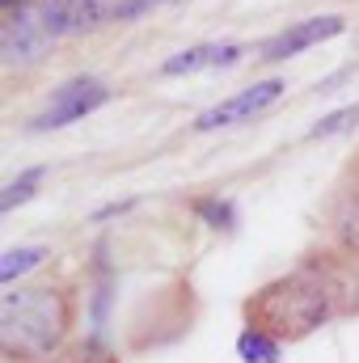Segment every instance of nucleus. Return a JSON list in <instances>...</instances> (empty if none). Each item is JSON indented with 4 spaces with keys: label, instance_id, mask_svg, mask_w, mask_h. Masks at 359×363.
I'll list each match as a JSON object with an SVG mask.
<instances>
[{
    "label": "nucleus",
    "instance_id": "obj_11",
    "mask_svg": "<svg viewBox=\"0 0 359 363\" xmlns=\"http://www.w3.org/2000/svg\"><path fill=\"white\" fill-rule=\"evenodd\" d=\"M43 258H47V250H38V245H30V250H4V258H0V279H4V283H17L21 274L34 271Z\"/></svg>",
    "mask_w": 359,
    "mask_h": 363
},
{
    "label": "nucleus",
    "instance_id": "obj_13",
    "mask_svg": "<svg viewBox=\"0 0 359 363\" xmlns=\"http://www.w3.org/2000/svg\"><path fill=\"white\" fill-rule=\"evenodd\" d=\"M211 228H233V203H224V199H194L190 203Z\"/></svg>",
    "mask_w": 359,
    "mask_h": 363
},
{
    "label": "nucleus",
    "instance_id": "obj_4",
    "mask_svg": "<svg viewBox=\"0 0 359 363\" xmlns=\"http://www.w3.org/2000/svg\"><path fill=\"white\" fill-rule=\"evenodd\" d=\"M106 101H110V89H106L101 81H93V77H77V81H68L64 89L51 93L47 110H43L30 127H34V131L68 127V123H77V118L93 114V110H97V106H106Z\"/></svg>",
    "mask_w": 359,
    "mask_h": 363
},
{
    "label": "nucleus",
    "instance_id": "obj_15",
    "mask_svg": "<svg viewBox=\"0 0 359 363\" xmlns=\"http://www.w3.org/2000/svg\"><path fill=\"white\" fill-rule=\"evenodd\" d=\"M157 4H165V0H114V13H110V21H136V17L153 13Z\"/></svg>",
    "mask_w": 359,
    "mask_h": 363
},
{
    "label": "nucleus",
    "instance_id": "obj_3",
    "mask_svg": "<svg viewBox=\"0 0 359 363\" xmlns=\"http://www.w3.org/2000/svg\"><path fill=\"white\" fill-rule=\"evenodd\" d=\"M326 228H330L334 250L359 262V152L347 161L338 186L326 199Z\"/></svg>",
    "mask_w": 359,
    "mask_h": 363
},
{
    "label": "nucleus",
    "instance_id": "obj_2",
    "mask_svg": "<svg viewBox=\"0 0 359 363\" xmlns=\"http://www.w3.org/2000/svg\"><path fill=\"white\" fill-rule=\"evenodd\" d=\"M81 300L68 283H30L9 287L0 300V355L4 363L55 359L77 330Z\"/></svg>",
    "mask_w": 359,
    "mask_h": 363
},
{
    "label": "nucleus",
    "instance_id": "obj_7",
    "mask_svg": "<svg viewBox=\"0 0 359 363\" xmlns=\"http://www.w3.org/2000/svg\"><path fill=\"white\" fill-rule=\"evenodd\" d=\"M334 34H343V17H338V13H321V17L296 21V26H287L283 34L267 38L258 55H263L267 64H275V60H292V55H300V51H309V47L334 38Z\"/></svg>",
    "mask_w": 359,
    "mask_h": 363
},
{
    "label": "nucleus",
    "instance_id": "obj_14",
    "mask_svg": "<svg viewBox=\"0 0 359 363\" xmlns=\"http://www.w3.org/2000/svg\"><path fill=\"white\" fill-rule=\"evenodd\" d=\"M355 123H359V106H343V110H334L330 118L313 123V127H309V135H313V140H321V135H334V131H343V127H355Z\"/></svg>",
    "mask_w": 359,
    "mask_h": 363
},
{
    "label": "nucleus",
    "instance_id": "obj_8",
    "mask_svg": "<svg viewBox=\"0 0 359 363\" xmlns=\"http://www.w3.org/2000/svg\"><path fill=\"white\" fill-rule=\"evenodd\" d=\"M237 55H241V47H237V43H224V47H216V43H199V47H190V51L170 55V60L161 64V72H165V77H178V72L207 68V64H233Z\"/></svg>",
    "mask_w": 359,
    "mask_h": 363
},
{
    "label": "nucleus",
    "instance_id": "obj_6",
    "mask_svg": "<svg viewBox=\"0 0 359 363\" xmlns=\"http://www.w3.org/2000/svg\"><path fill=\"white\" fill-rule=\"evenodd\" d=\"M283 89H287V81H279V77L254 81L250 89H241L237 97H228V101L211 106L207 114H199V118H194V131H216V127H233V123H241V118H254V114L267 110L270 101H279Z\"/></svg>",
    "mask_w": 359,
    "mask_h": 363
},
{
    "label": "nucleus",
    "instance_id": "obj_12",
    "mask_svg": "<svg viewBox=\"0 0 359 363\" xmlns=\"http://www.w3.org/2000/svg\"><path fill=\"white\" fill-rule=\"evenodd\" d=\"M43 174H47V169H26V174H17V178L4 186V199H0V207H4V211H13L17 203H26V199H30V194L38 190Z\"/></svg>",
    "mask_w": 359,
    "mask_h": 363
},
{
    "label": "nucleus",
    "instance_id": "obj_9",
    "mask_svg": "<svg viewBox=\"0 0 359 363\" xmlns=\"http://www.w3.org/2000/svg\"><path fill=\"white\" fill-rule=\"evenodd\" d=\"M237 355H241V363H279L283 359V342L245 325L241 338H237Z\"/></svg>",
    "mask_w": 359,
    "mask_h": 363
},
{
    "label": "nucleus",
    "instance_id": "obj_16",
    "mask_svg": "<svg viewBox=\"0 0 359 363\" xmlns=\"http://www.w3.org/2000/svg\"><path fill=\"white\" fill-rule=\"evenodd\" d=\"M4 4V13H21V0H0Z\"/></svg>",
    "mask_w": 359,
    "mask_h": 363
},
{
    "label": "nucleus",
    "instance_id": "obj_5",
    "mask_svg": "<svg viewBox=\"0 0 359 363\" xmlns=\"http://www.w3.org/2000/svg\"><path fill=\"white\" fill-rule=\"evenodd\" d=\"M114 4L110 0H43L38 9V30L47 38H68V34H89L101 21H110Z\"/></svg>",
    "mask_w": 359,
    "mask_h": 363
},
{
    "label": "nucleus",
    "instance_id": "obj_1",
    "mask_svg": "<svg viewBox=\"0 0 359 363\" xmlns=\"http://www.w3.org/2000/svg\"><path fill=\"white\" fill-rule=\"evenodd\" d=\"M241 317L250 330H263L283 347L304 342L330 321L359 317V262L334 245L313 250L287 274L250 291L241 300Z\"/></svg>",
    "mask_w": 359,
    "mask_h": 363
},
{
    "label": "nucleus",
    "instance_id": "obj_10",
    "mask_svg": "<svg viewBox=\"0 0 359 363\" xmlns=\"http://www.w3.org/2000/svg\"><path fill=\"white\" fill-rule=\"evenodd\" d=\"M47 363H123V359L101 338H81V342H68L55 359H47Z\"/></svg>",
    "mask_w": 359,
    "mask_h": 363
}]
</instances>
